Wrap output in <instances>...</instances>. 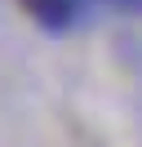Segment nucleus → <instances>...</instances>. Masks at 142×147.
Masks as SVG:
<instances>
[{"label": "nucleus", "instance_id": "1", "mask_svg": "<svg viewBox=\"0 0 142 147\" xmlns=\"http://www.w3.org/2000/svg\"><path fill=\"white\" fill-rule=\"evenodd\" d=\"M27 9L36 13V18L44 22V27H67L71 18H76V9H80V0H27Z\"/></svg>", "mask_w": 142, "mask_h": 147}]
</instances>
